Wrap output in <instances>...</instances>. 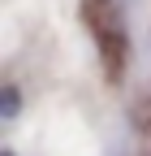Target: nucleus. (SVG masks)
I'll use <instances>...</instances> for the list:
<instances>
[{"mask_svg":"<svg viewBox=\"0 0 151 156\" xmlns=\"http://www.w3.org/2000/svg\"><path fill=\"white\" fill-rule=\"evenodd\" d=\"M5 113H17V91H5Z\"/></svg>","mask_w":151,"mask_h":156,"instance_id":"1","label":"nucleus"}]
</instances>
